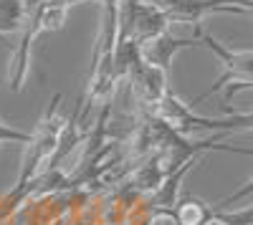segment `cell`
Masks as SVG:
<instances>
[{
	"instance_id": "6da1fadb",
	"label": "cell",
	"mask_w": 253,
	"mask_h": 225,
	"mask_svg": "<svg viewBox=\"0 0 253 225\" xmlns=\"http://www.w3.org/2000/svg\"><path fill=\"white\" fill-rule=\"evenodd\" d=\"M61 101H63V94H56V96L51 99V104H48L43 119L38 121V129H36V134H33L31 150H28V154H26L23 172H20V180H18V188L13 190V202H18V200L26 197V188H28V185H36V180H38L41 170H43V165L48 167V162H51L53 154L58 152L63 129H66V124H69V119H63V116L58 114Z\"/></svg>"
},
{
	"instance_id": "7a4b0ae2",
	"label": "cell",
	"mask_w": 253,
	"mask_h": 225,
	"mask_svg": "<svg viewBox=\"0 0 253 225\" xmlns=\"http://www.w3.org/2000/svg\"><path fill=\"white\" fill-rule=\"evenodd\" d=\"M41 5H43V0H28L26 26L20 31V43L13 53V78H10L13 91H23L28 71H31V46H33V40L43 33V26H41Z\"/></svg>"
},
{
	"instance_id": "3957f363",
	"label": "cell",
	"mask_w": 253,
	"mask_h": 225,
	"mask_svg": "<svg viewBox=\"0 0 253 225\" xmlns=\"http://www.w3.org/2000/svg\"><path fill=\"white\" fill-rule=\"evenodd\" d=\"M129 89H132V96H134V101L139 104L142 114H155L157 112V104L165 99V94L170 91V89H167V71L160 69V66L147 64L129 81Z\"/></svg>"
},
{
	"instance_id": "277c9868",
	"label": "cell",
	"mask_w": 253,
	"mask_h": 225,
	"mask_svg": "<svg viewBox=\"0 0 253 225\" xmlns=\"http://www.w3.org/2000/svg\"><path fill=\"white\" fill-rule=\"evenodd\" d=\"M193 46H200V38H177V36H172V33H165V36L150 40V43H144V46H142V53H144L147 64L160 66V69L167 71L177 51L193 48Z\"/></svg>"
},
{
	"instance_id": "5b68a950",
	"label": "cell",
	"mask_w": 253,
	"mask_h": 225,
	"mask_svg": "<svg viewBox=\"0 0 253 225\" xmlns=\"http://www.w3.org/2000/svg\"><path fill=\"white\" fill-rule=\"evenodd\" d=\"M165 180H167L165 154L155 152V154L147 157L142 165H137V170L132 172V180H129V188L134 192H150V195H155Z\"/></svg>"
},
{
	"instance_id": "8992f818",
	"label": "cell",
	"mask_w": 253,
	"mask_h": 225,
	"mask_svg": "<svg viewBox=\"0 0 253 225\" xmlns=\"http://www.w3.org/2000/svg\"><path fill=\"white\" fill-rule=\"evenodd\" d=\"M193 170V162L182 165L177 172H170L167 180L160 185V190L152 195V210H175L177 208V195H180V185L187 177V172Z\"/></svg>"
},
{
	"instance_id": "52a82bcc",
	"label": "cell",
	"mask_w": 253,
	"mask_h": 225,
	"mask_svg": "<svg viewBox=\"0 0 253 225\" xmlns=\"http://www.w3.org/2000/svg\"><path fill=\"white\" fill-rule=\"evenodd\" d=\"M28 0H0V33H20L26 26Z\"/></svg>"
},
{
	"instance_id": "ba28073f",
	"label": "cell",
	"mask_w": 253,
	"mask_h": 225,
	"mask_svg": "<svg viewBox=\"0 0 253 225\" xmlns=\"http://www.w3.org/2000/svg\"><path fill=\"white\" fill-rule=\"evenodd\" d=\"M175 215H177L180 225H208L213 220V208H208L205 202H200L195 197H187V200L177 202Z\"/></svg>"
},
{
	"instance_id": "9c48e42d",
	"label": "cell",
	"mask_w": 253,
	"mask_h": 225,
	"mask_svg": "<svg viewBox=\"0 0 253 225\" xmlns=\"http://www.w3.org/2000/svg\"><path fill=\"white\" fill-rule=\"evenodd\" d=\"M66 15H69L66 5H56V3L43 0V5H41V26H43V33L46 31H61L63 23H66Z\"/></svg>"
},
{
	"instance_id": "30bf717a",
	"label": "cell",
	"mask_w": 253,
	"mask_h": 225,
	"mask_svg": "<svg viewBox=\"0 0 253 225\" xmlns=\"http://www.w3.org/2000/svg\"><path fill=\"white\" fill-rule=\"evenodd\" d=\"M3 142H18V145H31L33 142V134H26V132H20V129H13L8 124H3L0 121V145Z\"/></svg>"
},
{
	"instance_id": "8fae6325",
	"label": "cell",
	"mask_w": 253,
	"mask_h": 225,
	"mask_svg": "<svg viewBox=\"0 0 253 225\" xmlns=\"http://www.w3.org/2000/svg\"><path fill=\"white\" fill-rule=\"evenodd\" d=\"M150 225H180L175 210H152Z\"/></svg>"
},
{
	"instance_id": "7c38bea8",
	"label": "cell",
	"mask_w": 253,
	"mask_h": 225,
	"mask_svg": "<svg viewBox=\"0 0 253 225\" xmlns=\"http://www.w3.org/2000/svg\"><path fill=\"white\" fill-rule=\"evenodd\" d=\"M251 192H253V180L248 182L246 188H241L238 192H233V195H228L225 200H220V202H218V208H225V205H230V202H238V200H243V197H246V195H251Z\"/></svg>"
}]
</instances>
